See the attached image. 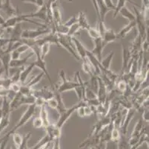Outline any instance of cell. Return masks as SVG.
I'll return each instance as SVG.
<instances>
[{
    "label": "cell",
    "instance_id": "1",
    "mask_svg": "<svg viewBox=\"0 0 149 149\" xmlns=\"http://www.w3.org/2000/svg\"><path fill=\"white\" fill-rule=\"evenodd\" d=\"M59 77L62 79V83L59 86H56V90L59 91L60 93H62L67 92L69 90H73L79 85V81L77 78V72H75V76H74V80H70L66 78L65 72L63 69L59 72Z\"/></svg>",
    "mask_w": 149,
    "mask_h": 149
},
{
    "label": "cell",
    "instance_id": "2",
    "mask_svg": "<svg viewBox=\"0 0 149 149\" xmlns=\"http://www.w3.org/2000/svg\"><path fill=\"white\" fill-rule=\"evenodd\" d=\"M36 106L35 105H28V108L26 109L25 113L22 115L21 118L19 119L18 122L17 123V125H15V126L9 131L8 133H7V134L11 136L12 134H13V133H15L17 130H19L20 128H22V126L26 125L27 123H28V121H29V120L33 117V115L35 114V113H36Z\"/></svg>",
    "mask_w": 149,
    "mask_h": 149
},
{
    "label": "cell",
    "instance_id": "3",
    "mask_svg": "<svg viewBox=\"0 0 149 149\" xmlns=\"http://www.w3.org/2000/svg\"><path fill=\"white\" fill-rule=\"evenodd\" d=\"M56 35H57V41L59 46H62L65 49H66L70 54L74 56L76 60L81 61L75 50L74 43L72 42V37L68 36L67 35H61V34H58V33H56Z\"/></svg>",
    "mask_w": 149,
    "mask_h": 149
},
{
    "label": "cell",
    "instance_id": "4",
    "mask_svg": "<svg viewBox=\"0 0 149 149\" xmlns=\"http://www.w3.org/2000/svg\"><path fill=\"white\" fill-rule=\"evenodd\" d=\"M86 105H87L86 101H79L78 103L74 105V106L70 107V108H66L64 111L62 112L60 114H59V117L58 119V121L55 124L56 126L59 128H62V126L65 124L66 121L69 119V118L71 117V115L77 110L78 107L82 106H86Z\"/></svg>",
    "mask_w": 149,
    "mask_h": 149
},
{
    "label": "cell",
    "instance_id": "5",
    "mask_svg": "<svg viewBox=\"0 0 149 149\" xmlns=\"http://www.w3.org/2000/svg\"><path fill=\"white\" fill-rule=\"evenodd\" d=\"M51 33V30L46 27H40L37 29H26L22 30V39H31L35 40L40 37L43 35H48Z\"/></svg>",
    "mask_w": 149,
    "mask_h": 149
},
{
    "label": "cell",
    "instance_id": "6",
    "mask_svg": "<svg viewBox=\"0 0 149 149\" xmlns=\"http://www.w3.org/2000/svg\"><path fill=\"white\" fill-rule=\"evenodd\" d=\"M93 40V43H94V47L91 52L93 55L97 57L99 61H101L102 59V52H103L104 49L107 45L105 44L102 37L97 38V39H94Z\"/></svg>",
    "mask_w": 149,
    "mask_h": 149
},
{
    "label": "cell",
    "instance_id": "7",
    "mask_svg": "<svg viewBox=\"0 0 149 149\" xmlns=\"http://www.w3.org/2000/svg\"><path fill=\"white\" fill-rule=\"evenodd\" d=\"M32 95L35 98H40L47 102L50 98L54 97V89L48 88V87H44L40 90H32Z\"/></svg>",
    "mask_w": 149,
    "mask_h": 149
},
{
    "label": "cell",
    "instance_id": "8",
    "mask_svg": "<svg viewBox=\"0 0 149 149\" xmlns=\"http://www.w3.org/2000/svg\"><path fill=\"white\" fill-rule=\"evenodd\" d=\"M136 109L134 108H130L128 109V111H127L126 115L125 117L124 120L123 121L121 126L120 128V131L121 134L123 135H126L127 132H128V125H129L130 122L131 121V120L134 118V116L135 113H136Z\"/></svg>",
    "mask_w": 149,
    "mask_h": 149
},
{
    "label": "cell",
    "instance_id": "9",
    "mask_svg": "<svg viewBox=\"0 0 149 149\" xmlns=\"http://www.w3.org/2000/svg\"><path fill=\"white\" fill-rule=\"evenodd\" d=\"M25 15V17L28 19L38 18L42 20L43 22H45L46 19H47V15H48V6H47V4L45 3V5H43L42 6L40 7L37 11Z\"/></svg>",
    "mask_w": 149,
    "mask_h": 149
},
{
    "label": "cell",
    "instance_id": "10",
    "mask_svg": "<svg viewBox=\"0 0 149 149\" xmlns=\"http://www.w3.org/2000/svg\"><path fill=\"white\" fill-rule=\"evenodd\" d=\"M72 42L74 43V48L77 54L79 57L81 61H85L87 58V49L84 45L77 38L72 37Z\"/></svg>",
    "mask_w": 149,
    "mask_h": 149
},
{
    "label": "cell",
    "instance_id": "11",
    "mask_svg": "<svg viewBox=\"0 0 149 149\" xmlns=\"http://www.w3.org/2000/svg\"><path fill=\"white\" fill-rule=\"evenodd\" d=\"M0 10H2V11L7 15V16H8V18L19 13L18 10V7L14 8V7L12 5L10 0H5V2L2 3V7H1V9H0Z\"/></svg>",
    "mask_w": 149,
    "mask_h": 149
},
{
    "label": "cell",
    "instance_id": "12",
    "mask_svg": "<svg viewBox=\"0 0 149 149\" xmlns=\"http://www.w3.org/2000/svg\"><path fill=\"white\" fill-rule=\"evenodd\" d=\"M45 128L47 134L49 136L50 139H51V142H53L55 139L61 137V134H62V128H59L56 126V125L54 124H50L48 126H47Z\"/></svg>",
    "mask_w": 149,
    "mask_h": 149
},
{
    "label": "cell",
    "instance_id": "13",
    "mask_svg": "<svg viewBox=\"0 0 149 149\" xmlns=\"http://www.w3.org/2000/svg\"><path fill=\"white\" fill-rule=\"evenodd\" d=\"M131 61H132V58H131L129 49H126L123 45V66H122L123 74H126V71L129 67L130 62H131Z\"/></svg>",
    "mask_w": 149,
    "mask_h": 149
},
{
    "label": "cell",
    "instance_id": "14",
    "mask_svg": "<svg viewBox=\"0 0 149 149\" xmlns=\"http://www.w3.org/2000/svg\"><path fill=\"white\" fill-rule=\"evenodd\" d=\"M96 3H97V7H98L99 10V17H98V22H105V16L108 12L111 11L105 5L104 0H95Z\"/></svg>",
    "mask_w": 149,
    "mask_h": 149
},
{
    "label": "cell",
    "instance_id": "15",
    "mask_svg": "<svg viewBox=\"0 0 149 149\" xmlns=\"http://www.w3.org/2000/svg\"><path fill=\"white\" fill-rule=\"evenodd\" d=\"M6 31H10V32H11L10 37V43L22 40V23H19V24L16 25L13 28L6 30Z\"/></svg>",
    "mask_w": 149,
    "mask_h": 149
},
{
    "label": "cell",
    "instance_id": "16",
    "mask_svg": "<svg viewBox=\"0 0 149 149\" xmlns=\"http://www.w3.org/2000/svg\"><path fill=\"white\" fill-rule=\"evenodd\" d=\"M102 38L103 41L105 43V44L108 45L116 40H117V36H116V33H115L113 30L111 29V28H108L106 27L103 35L102 36Z\"/></svg>",
    "mask_w": 149,
    "mask_h": 149
},
{
    "label": "cell",
    "instance_id": "17",
    "mask_svg": "<svg viewBox=\"0 0 149 149\" xmlns=\"http://www.w3.org/2000/svg\"><path fill=\"white\" fill-rule=\"evenodd\" d=\"M33 54H34L31 52L29 53V54H28L26 57H23V58H19L17 60H11L10 62V69H11V68H19L23 66Z\"/></svg>",
    "mask_w": 149,
    "mask_h": 149
},
{
    "label": "cell",
    "instance_id": "18",
    "mask_svg": "<svg viewBox=\"0 0 149 149\" xmlns=\"http://www.w3.org/2000/svg\"><path fill=\"white\" fill-rule=\"evenodd\" d=\"M136 27V21H131L129 22L128 24H127L126 25H125L120 31L119 33L116 34V36H117V39H123V38L125 37L127 35H128V33L131 31L134 28Z\"/></svg>",
    "mask_w": 149,
    "mask_h": 149
},
{
    "label": "cell",
    "instance_id": "19",
    "mask_svg": "<svg viewBox=\"0 0 149 149\" xmlns=\"http://www.w3.org/2000/svg\"><path fill=\"white\" fill-rule=\"evenodd\" d=\"M34 68H35V66H34V64H33V62L30 64L28 66H23L22 69L21 74H20V80H19V82L22 84V85L25 84L27 78H28V76H29L30 73L31 72V71L33 70V69H34Z\"/></svg>",
    "mask_w": 149,
    "mask_h": 149
},
{
    "label": "cell",
    "instance_id": "20",
    "mask_svg": "<svg viewBox=\"0 0 149 149\" xmlns=\"http://www.w3.org/2000/svg\"><path fill=\"white\" fill-rule=\"evenodd\" d=\"M77 23L80 26L81 29L88 30L91 27L87 20V16L85 12L80 11L77 15Z\"/></svg>",
    "mask_w": 149,
    "mask_h": 149
},
{
    "label": "cell",
    "instance_id": "21",
    "mask_svg": "<svg viewBox=\"0 0 149 149\" xmlns=\"http://www.w3.org/2000/svg\"><path fill=\"white\" fill-rule=\"evenodd\" d=\"M22 95L20 93H17L14 98L10 101V111H14L19 108L20 106L22 105Z\"/></svg>",
    "mask_w": 149,
    "mask_h": 149
},
{
    "label": "cell",
    "instance_id": "22",
    "mask_svg": "<svg viewBox=\"0 0 149 149\" xmlns=\"http://www.w3.org/2000/svg\"><path fill=\"white\" fill-rule=\"evenodd\" d=\"M1 100H2V105L0 107V110L2 111V116L10 115L11 113L10 107V100L7 96L2 97Z\"/></svg>",
    "mask_w": 149,
    "mask_h": 149
},
{
    "label": "cell",
    "instance_id": "23",
    "mask_svg": "<svg viewBox=\"0 0 149 149\" xmlns=\"http://www.w3.org/2000/svg\"><path fill=\"white\" fill-rule=\"evenodd\" d=\"M113 55H114V52H111L107 55V57H105V58L102 59V61H100V64H101L102 66V68L100 70L102 71V69H105V70H110Z\"/></svg>",
    "mask_w": 149,
    "mask_h": 149
},
{
    "label": "cell",
    "instance_id": "24",
    "mask_svg": "<svg viewBox=\"0 0 149 149\" xmlns=\"http://www.w3.org/2000/svg\"><path fill=\"white\" fill-rule=\"evenodd\" d=\"M129 2L130 3H132L133 5H134V6L136 5V7H139V8H140V5L135 3L133 0H117V4L116 5V8H115L114 11H113V18H116V16H117V14L119 13V11H120V9H121L122 8H123L124 6H125V2Z\"/></svg>",
    "mask_w": 149,
    "mask_h": 149
},
{
    "label": "cell",
    "instance_id": "25",
    "mask_svg": "<svg viewBox=\"0 0 149 149\" xmlns=\"http://www.w3.org/2000/svg\"><path fill=\"white\" fill-rule=\"evenodd\" d=\"M40 117L42 120L43 128H46V127L48 126L51 124V122L49 121V119H48V110H47V108H46V105L41 107Z\"/></svg>",
    "mask_w": 149,
    "mask_h": 149
},
{
    "label": "cell",
    "instance_id": "26",
    "mask_svg": "<svg viewBox=\"0 0 149 149\" xmlns=\"http://www.w3.org/2000/svg\"><path fill=\"white\" fill-rule=\"evenodd\" d=\"M118 149H131L129 144V138L126 135L121 134L118 141Z\"/></svg>",
    "mask_w": 149,
    "mask_h": 149
},
{
    "label": "cell",
    "instance_id": "27",
    "mask_svg": "<svg viewBox=\"0 0 149 149\" xmlns=\"http://www.w3.org/2000/svg\"><path fill=\"white\" fill-rule=\"evenodd\" d=\"M119 13H120L123 17H125V18H126L127 20H129V22L134 21L135 20V14L134 13H133L131 11H130L126 6H124L123 8H122L120 10V11H119Z\"/></svg>",
    "mask_w": 149,
    "mask_h": 149
},
{
    "label": "cell",
    "instance_id": "28",
    "mask_svg": "<svg viewBox=\"0 0 149 149\" xmlns=\"http://www.w3.org/2000/svg\"><path fill=\"white\" fill-rule=\"evenodd\" d=\"M43 76H44V73L42 72V73L38 74L36 76H34V77H32L31 79H30L28 83H25V85L28 86L30 88H32L33 86H35L36 84H37L40 81L42 80V78H43Z\"/></svg>",
    "mask_w": 149,
    "mask_h": 149
},
{
    "label": "cell",
    "instance_id": "29",
    "mask_svg": "<svg viewBox=\"0 0 149 149\" xmlns=\"http://www.w3.org/2000/svg\"><path fill=\"white\" fill-rule=\"evenodd\" d=\"M116 88H117V90L120 91V92H125L127 89H128V83H127L126 81L124 80V79H121V80H120L117 82V84H116Z\"/></svg>",
    "mask_w": 149,
    "mask_h": 149
},
{
    "label": "cell",
    "instance_id": "30",
    "mask_svg": "<svg viewBox=\"0 0 149 149\" xmlns=\"http://www.w3.org/2000/svg\"><path fill=\"white\" fill-rule=\"evenodd\" d=\"M50 49H51V43H45L40 46V53H41L42 58L45 59V57L49 52Z\"/></svg>",
    "mask_w": 149,
    "mask_h": 149
},
{
    "label": "cell",
    "instance_id": "31",
    "mask_svg": "<svg viewBox=\"0 0 149 149\" xmlns=\"http://www.w3.org/2000/svg\"><path fill=\"white\" fill-rule=\"evenodd\" d=\"M80 29L81 28L79 25V24H78V23H76V24L73 25H71L70 27H69L67 35L72 37H74V35H75V34H77Z\"/></svg>",
    "mask_w": 149,
    "mask_h": 149
},
{
    "label": "cell",
    "instance_id": "32",
    "mask_svg": "<svg viewBox=\"0 0 149 149\" xmlns=\"http://www.w3.org/2000/svg\"><path fill=\"white\" fill-rule=\"evenodd\" d=\"M87 31L88 33L89 36H90L93 40L97 39V38L99 37H102L100 32H99V31L97 30V28H92V27H90Z\"/></svg>",
    "mask_w": 149,
    "mask_h": 149
},
{
    "label": "cell",
    "instance_id": "33",
    "mask_svg": "<svg viewBox=\"0 0 149 149\" xmlns=\"http://www.w3.org/2000/svg\"><path fill=\"white\" fill-rule=\"evenodd\" d=\"M120 136H121V133H120V129L113 127L111 131V139L115 140V141H119Z\"/></svg>",
    "mask_w": 149,
    "mask_h": 149
},
{
    "label": "cell",
    "instance_id": "34",
    "mask_svg": "<svg viewBox=\"0 0 149 149\" xmlns=\"http://www.w3.org/2000/svg\"><path fill=\"white\" fill-rule=\"evenodd\" d=\"M12 136H13V143H14L16 147H19L20 145L22 144L23 141V136H21L20 134L17 133V132H15L12 134Z\"/></svg>",
    "mask_w": 149,
    "mask_h": 149
},
{
    "label": "cell",
    "instance_id": "35",
    "mask_svg": "<svg viewBox=\"0 0 149 149\" xmlns=\"http://www.w3.org/2000/svg\"><path fill=\"white\" fill-rule=\"evenodd\" d=\"M105 149H118V141L110 139L105 143Z\"/></svg>",
    "mask_w": 149,
    "mask_h": 149
},
{
    "label": "cell",
    "instance_id": "36",
    "mask_svg": "<svg viewBox=\"0 0 149 149\" xmlns=\"http://www.w3.org/2000/svg\"><path fill=\"white\" fill-rule=\"evenodd\" d=\"M31 132H29V133H26L25 136H23V141L22 143V144L20 145L19 147H16V148L15 149H25V147L27 146V143H28V140H29V139L31 138Z\"/></svg>",
    "mask_w": 149,
    "mask_h": 149
},
{
    "label": "cell",
    "instance_id": "37",
    "mask_svg": "<svg viewBox=\"0 0 149 149\" xmlns=\"http://www.w3.org/2000/svg\"><path fill=\"white\" fill-rule=\"evenodd\" d=\"M46 104H47V105H48L51 108L54 109V110H56L58 107V102H57V100H56V98H55V97H53V98H50L49 100H48L47 102H46Z\"/></svg>",
    "mask_w": 149,
    "mask_h": 149
},
{
    "label": "cell",
    "instance_id": "38",
    "mask_svg": "<svg viewBox=\"0 0 149 149\" xmlns=\"http://www.w3.org/2000/svg\"><path fill=\"white\" fill-rule=\"evenodd\" d=\"M22 84L20 82H15V83H11L9 87V89L10 90H12L13 92H14L15 93H19L20 89H21Z\"/></svg>",
    "mask_w": 149,
    "mask_h": 149
},
{
    "label": "cell",
    "instance_id": "39",
    "mask_svg": "<svg viewBox=\"0 0 149 149\" xmlns=\"http://www.w3.org/2000/svg\"><path fill=\"white\" fill-rule=\"evenodd\" d=\"M33 126L34 128L36 129H39V128H41L43 127V122L42 119L40 117H35L33 120Z\"/></svg>",
    "mask_w": 149,
    "mask_h": 149
},
{
    "label": "cell",
    "instance_id": "40",
    "mask_svg": "<svg viewBox=\"0 0 149 149\" xmlns=\"http://www.w3.org/2000/svg\"><path fill=\"white\" fill-rule=\"evenodd\" d=\"M21 1L23 2H28V3L34 4V5H36L39 8L42 7L45 3V0H21Z\"/></svg>",
    "mask_w": 149,
    "mask_h": 149
},
{
    "label": "cell",
    "instance_id": "41",
    "mask_svg": "<svg viewBox=\"0 0 149 149\" xmlns=\"http://www.w3.org/2000/svg\"><path fill=\"white\" fill-rule=\"evenodd\" d=\"M10 43V38H4L0 37V49H5Z\"/></svg>",
    "mask_w": 149,
    "mask_h": 149
},
{
    "label": "cell",
    "instance_id": "42",
    "mask_svg": "<svg viewBox=\"0 0 149 149\" xmlns=\"http://www.w3.org/2000/svg\"><path fill=\"white\" fill-rule=\"evenodd\" d=\"M76 23H77V15H74V16H73L72 17H70L68 21H66L65 23H64V25L65 26L69 28V27H70L71 25H73L76 24Z\"/></svg>",
    "mask_w": 149,
    "mask_h": 149
},
{
    "label": "cell",
    "instance_id": "43",
    "mask_svg": "<svg viewBox=\"0 0 149 149\" xmlns=\"http://www.w3.org/2000/svg\"><path fill=\"white\" fill-rule=\"evenodd\" d=\"M16 50H17V51L20 54H23V53L26 52L28 51V50H31V49H30V48L28 47L27 45L23 44L22 43V44L20 46H19V47L17 48Z\"/></svg>",
    "mask_w": 149,
    "mask_h": 149
},
{
    "label": "cell",
    "instance_id": "44",
    "mask_svg": "<svg viewBox=\"0 0 149 149\" xmlns=\"http://www.w3.org/2000/svg\"><path fill=\"white\" fill-rule=\"evenodd\" d=\"M104 2H105L107 8H108L109 10H111V11H114L115 8H116V5L113 4L112 0H104Z\"/></svg>",
    "mask_w": 149,
    "mask_h": 149
},
{
    "label": "cell",
    "instance_id": "45",
    "mask_svg": "<svg viewBox=\"0 0 149 149\" xmlns=\"http://www.w3.org/2000/svg\"><path fill=\"white\" fill-rule=\"evenodd\" d=\"M84 107L85 106H82V107H79L77 109L76 111L77 112V114L79 116V117L81 118H84L85 117V109H84Z\"/></svg>",
    "mask_w": 149,
    "mask_h": 149
},
{
    "label": "cell",
    "instance_id": "46",
    "mask_svg": "<svg viewBox=\"0 0 149 149\" xmlns=\"http://www.w3.org/2000/svg\"><path fill=\"white\" fill-rule=\"evenodd\" d=\"M52 149H61L60 138L55 139L54 141H53V148Z\"/></svg>",
    "mask_w": 149,
    "mask_h": 149
},
{
    "label": "cell",
    "instance_id": "47",
    "mask_svg": "<svg viewBox=\"0 0 149 149\" xmlns=\"http://www.w3.org/2000/svg\"><path fill=\"white\" fill-rule=\"evenodd\" d=\"M21 54L17 51V50H13L10 52V57H11V60H17L20 58Z\"/></svg>",
    "mask_w": 149,
    "mask_h": 149
},
{
    "label": "cell",
    "instance_id": "48",
    "mask_svg": "<svg viewBox=\"0 0 149 149\" xmlns=\"http://www.w3.org/2000/svg\"><path fill=\"white\" fill-rule=\"evenodd\" d=\"M45 104H46V102L43 100V99H42V98H36V101H35L34 105H36V107H41L43 106V105H45Z\"/></svg>",
    "mask_w": 149,
    "mask_h": 149
},
{
    "label": "cell",
    "instance_id": "49",
    "mask_svg": "<svg viewBox=\"0 0 149 149\" xmlns=\"http://www.w3.org/2000/svg\"><path fill=\"white\" fill-rule=\"evenodd\" d=\"M149 113H148V109L146 108L143 112V119L146 122H148L149 121Z\"/></svg>",
    "mask_w": 149,
    "mask_h": 149
},
{
    "label": "cell",
    "instance_id": "50",
    "mask_svg": "<svg viewBox=\"0 0 149 149\" xmlns=\"http://www.w3.org/2000/svg\"><path fill=\"white\" fill-rule=\"evenodd\" d=\"M5 20L3 18V16L0 14V26H2V25L4 24V23H5Z\"/></svg>",
    "mask_w": 149,
    "mask_h": 149
},
{
    "label": "cell",
    "instance_id": "51",
    "mask_svg": "<svg viewBox=\"0 0 149 149\" xmlns=\"http://www.w3.org/2000/svg\"><path fill=\"white\" fill-rule=\"evenodd\" d=\"M5 73V70H4V68L2 67V66H0V78H2V75Z\"/></svg>",
    "mask_w": 149,
    "mask_h": 149
},
{
    "label": "cell",
    "instance_id": "52",
    "mask_svg": "<svg viewBox=\"0 0 149 149\" xmlns=\"http://www.w3.org/2000/svg\"><path fill=\"white\" fill-rule=\"evenodd\" d=\"M5 31H6V30L3 29V28H2V27H0V37L3 36L4 33H5Z\"/></svg>",
    "mask_w": 149,
    "mask_h": 149
},
{
    "label": "cell",
    "instance_id": "53",
    "mask_svg": "<svg viewBox=\"0 0 149 149\" xmlns=\"http://www.w3.org/2000/svg\"><path fill=\"white\" fill-rule=\"evenodd\" d=\"M2 3H3V0H0V9H1V7H2Z\"/></svg>",
    "mask_w": 149,
    "mask_h": 149
},
{
    "label": "cell",
    "instance_id": "54",
    "mask_svg": "<svg viewBox=\"0 0 149 149\" xmlns=\"http://www.w3.org/2000/svg\"><path fill=\"white\" fill-rule=\"evenodd\" d=\"M100 149H105V145H104L103 146H102V147L101 148H100Z\"/></svg>",
    "mask_w": 149,
    "mask_h": 149
},
{
    "label": "cell",
    "instance_id": "55",
    "mask_svg": "<svg viewBox=\"0 0 149 149\" xmlns=\"http://www.w3.org/2000/svg\"><path fill=\"white\" fill-rule=\"evenodd\" d=\"M0 99H2V97H1V96H0Z\"/></svg>",
    "mask_w": 149,
    "mask_h": 149
}]
</instances>
